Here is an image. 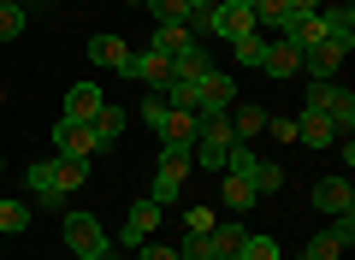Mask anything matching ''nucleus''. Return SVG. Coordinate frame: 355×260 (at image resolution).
<instances>
[{"instance_id":"obj_35","label":"nucleus","mask_w":355,"mask_h":260,"mask_svg":"<svg viewBox=\"0 0 355 260\" xmlns=\"http://www.w3.org/2000/svg\"><path fill=\"white\" fill-rule=\"evenodd\" d=\"M184 225H190V231H202V236H207V231H214L219 219H214V213H207V207H190V213H184Z\"/></svg>"},{"instance_id":"obj_10","label":"nucleus","mask_w":355,"mask_h":260,"mask_svg":"<svg viewBox=\"0 0 355 260\" xmlns=\"http://www.w3.org/2000/svg\"><path fill=\"white\" fill-rule=\"evenodd\" d=\"M314 207L331 213V219L355 213V184H349V177H320V184H314Z\"/></svg>"},{"instance_id":"obj_6","label":"nucleus","mask_w":355,"mask_h":260,"mask_svg":"<svg viewBox=\"0 0 355 260\" xmlns=\"http://www.w3.org/2000/svg\"><path fill=\"white\" fill-rule=\"evenodd\" d=\"M65 248L71 254H95V248H107V231H101V219L95 213H65Z\"/></svg>"},{"instance_id":"obj_36","label":"nucleus","mask_w":355,"mask_h":260,"mask_svg":"<svg viewBox=\"0 0 355 260\" xmlns=\"http://www.w3.org/2000/svg\"><path fill=\"white\" fill-rule=\"evenodd\" d=\"M266 137H279V142H296V119H266Z\"/></svg>"},{"instance_id":"obj_11","label":"nucleus","mask_w":355,"mask_h":260,"mask_svg":"<svg viewBox=\"0 0 355 260\" xmlns=\"http://www.w3.org/2000/svg\"><path fill=\"white\" fill-rule=\"evenodd\" d=\"M125 77H137V83H148V89H166L172 83V60H166V53H130L125 60Z\"/></svg>"},{"instance_id":"obj_2","label":"nucleus","mask_w":355,"mask_h":260,"mask_svg":"<svg viewBox=\"0 0 355 260\" xmlns=\"http://www.w3.org/2000/svg\"><path fill=\"white\" fill-rule=\"evenodd\" d=\"M190 166H196L190 148H160V166H154V201H160V207L184 196V177H190Z\"/></svg>"},{"instance_id":"obj_20","label":"nucleus","mask_w":355,"mask_h":260,"mask_svg":"<svg viewBox=\"0 0 355 260\" xmlns=\"http://www.w3.org/2000/svg\"><path fill=\"white\" fill-rule=\"evenodd\" d=\"M243 225H214V231H207V254L214 260H237V248H243Z\"/></svg>"},{"instance_id":"obj_40","label":"nucleus","mask_w":355,"mask_h":260,"mask_svg":"<svg viewBox=\"0 0 355 260\" xmlns=\"http://www.w3.org/2000/svg\"><path fill=\"white\" fill-rule=\"evenodd\" d=\"M65 260H89V254H65Z\"/></svg>"},{"instance_id":"obj_41","label":"nucleus","mask_w":355,"mask_h":260,"mask_svg":"<svg viewBox=\"0 0 355 260\" xmlns=\"http://www.w3.org/2000/svg\"><path fill=\"white\" fill-rule=\"evenodd\" d=\"M130 6H142V0H130Z\"/></svg>"},{"instance_id":"obj_7","label":"nucleus","mask_w":355,"mask_h":260,"mask_svg":"<svg viewBox=\"0 0 355 260\" xmlns=\"http://www.w3.org/2000/svg\"><path fill=\"white\" fill-rule=\"evenodd\" d=\"M53 148H60V160H95V130L89 124H71V119H60L53 124Z\"/></svg>"},{"instance_id":"obj_21","label":"nucleus","mask_w":355,"mask_h":260,"mask_svg":"<svg viewBox=\"0 0 355 260\" xmlns=\"http://www.w3.org/2000/svg\"><path fill=\"white\" fill-rule=\"evenodd\" d=\"M219 196H225V207H231V213H249L254 201H261V196H254V177H237V172L219 184Z\"/></svg>"},{"instance_id":"obj_37","label":"nucleus","mask_w":355,"mask_h":260,"mask_svg":"<svg viewBox=\"0 0 355 260\" xmlns=\"http://www.w3.org/2000/svg\"><path fill=\"white\" fill-rule=\"evenodd\" d=\"M142 260H178V248H160V243H142Z\"/></svg>"},{"instance_id":"obj_22","label":"nucleus","mask_w":355,"mask_h":260,"mask_svg":"<svg viewBox=\"0 0 355 260\" xmlns=\"http://www.w3.org/2000/svg\"><path fill=\"white\" fill-rule=\"evenodd\" d=\"M190 42H196L190 24H160V30H154V53H166V60H172V53H184Z\"/></svg>"},{"instance_id":"obj_18","label":"nucleus","mask_w":355,"mask_h":260,"mask_svg":"<svg viewBox=\"0 0 355 260\" xmlns=\"http://www.w3.org/2000/svg\"><path fill=\"white\" fill-rule=\"evenodd\" d=\"M89 60L107 65V71H125L130 48H125V36H89Z\"/></svg>"},{"instance_id":"obj_5","label":"nucleus","mask_w":355,"mask_h":260,"mask_svg":"<svg viewBox=\"0 0 355 260\" xmlns=\"http://www.w3.org/2000/svg\"><path fill=\"white\" fill-rule=\"evenodd\" d=\"M231 101H237V83H231L225 71H202L196 77V119H214V112H225Z\"/></svg>"},{"instance_id":"obj_8","label":"nucleus","mask_w":355,"mask_h":260,"mask_svg":"<svg viewBox=\"0 0 355 260\" xmlns=\"http://www.w3.org/2000/svg\"><path fill=\"white\" fill-rule=\"evenodd\" d=\"M349 243H355V219L343 213L338 225H326V231L302 248V260H343V248H349Z\"/></svg>"},{"instance_id":"obj_30","label":"nucleus","mask_w":355,"mask_h":260,"mask_svg":"<svg viewBox=\"0 0 355 260\" xmlns=\"http://www.w3.org/2000/svg\"><path fill=\"white\" fill-rule=\"evenodd\" d=\"M142 6H154L160 24H184V18H190V0H142Z\"/></svg>"},{"instance_id":"obj_3","label":"nucleus","mask_w":355,"mask_h":260,"mask_svg":"<svg viewBox=\"0 0 355 260\" xmlns=\"http://www.w3.org/2000/svg\"><path fill=\"white\" fill-rule=\"evenodd\" d=\"M231 119L225 112H214V119H202V137H196V148L190 154H202V166L207 172H225V154H231Z\"/></svg>"},{"instance_id":"obj_12","label":"nucleus","mask_w":355,"mask_h":260,"mask_svg":"<svg viewBox=\"0 0 355 260\" xmlns=\"http://www.w3.org/2000/svg\"><path fill=\"white\" fill-rule=\"evenodd\" d=\"M196 137H202L196 112H166L160 119V148H196Z\"/></svg>"},{"instance_id":"obj_19","label":"nucleus","mask_w":355,"mask_h":260,"mask_svg":"<svg viewBox=\"0 0 355 260\" xmlns=\"http://www.w3.org/2000/svg\"><path fill=\"white\" fill-rule=\"evenodd\" d=\"M338 65H343V48H338V42H320V48L302 53V71H308V77H338Z\"/></svg>"},{"instance_id":"obj_17","label":"nucleus","mask_w":355,"mask_h":260,"mask_svg":"<svg viewBox=\"0 0 355 260\" xmlns=\"http://www.w3.org/2000/svg\"><path fill=\"white\" fill-rule=\"evenodd\" d=\"M89 130H95V148H113V142L125 137V107H113V101H101V112L89 119Z\"/></svg>"},{"instance_id":"obj_42","label":"nucleus","mask_w":355,"mask_h":260,"mask_svg":"<svg viewBox=\"0 0 355 260\" xmlns=\"http://www.w3.org/2000/svg\"><path fill=\"white\" fill-rule=\"evenodd\" d=\"M0 101H6V95H0Z\"/></svg>"},{"instance_id":"obj_39","label":"nucleus","mask_w":355,"mask_h":260,"mask_svg":"<svg viewBox=\"0 0 355 260\" xmlns=\"http://www.w3.org/2000/svg\"><path fill=\"white\" fill-rule=\"evenodd\" d=\"M89 260H125V254H119V248H95Z\"/></svg>"},{"instance_id":"obj_29","label":"nucleus","mask_w":355,"mask_h":260,"mask_svg":"<svg viewBox=\"0 0 355 260\" xmlns=\"http://www.w3.org/2000/svg\"><path fill=\"white\" fill-rule=\"evenodd\" d=\"M331 101H338V83L331 77H314L308 83V112H331Z\"/></svg>"},{"instance_id":"obj_26","label":"nucleus","mask_w":355,"mask_h":260,"mask_svg":"<svg viewBox=\"0 0 355 260\" xmlns=\"http://www.w3.org/2000/svg\"><path fill=\"white\" fill-rule=\"evenodd\" d=\"M249 12H254V24H266V30H284L291 6H284V0H249Z\"/></svg>"},{"instance_id":"obj_32","label":"nucleus","mask_w":355,"mask_h":260,"mask_svg":"<svg viewBox=\"0 0 355 260\" xmlns=\"http://www.w3.org/2000/svg\"><path fill=\"white\" fill-rule=\"evenodd\" d=\"M231 53H237L243 65H261V53H266V36H237V42H231Z\"/></svg>"},{"instance_id":"obj_33","label":"nucleus","mask_w":355,"mask_h":260,"mask_svg":"<svg viewBox=\"0 0 355 260\" xmlns=\"http://www.w3.org/2000/svg\"><path fill=\"white\" fill-rule=\"evenodd\" d=\"M166 112H172V107H166V95H160V89H148V95H142V119H148V130H160Z\"/></svg>"},{"instance_id":"obj_16","label":"nucleus","mask_w":355,"mask_h":260,"mask_svg":"<svg viewBox=\"0 0 355 260\" xmlns=\"http://www.w3.org/2000/svg\"><path fill=\"white\" fill-rule=\"evenodd\" d=\"M320 24H326V42H338L343 53L355 48V12L349 6H320Z\"/></svg>"},{"instance_id":"obj_15","label":"nucleus","mask_w":355,"mask_h":260,"mask_svg":"<svg viewBox=\"0 0 355 260\" xmlns=\"http://www.w3.org/2000/svg\"><path fill=\"white\" fill-rule=\"evenodd\" d=\"M296 142H302V148H331V142H338V124H331L326 112H308L302 107V119H296Z\"/></svg>"},{"instance_id":"obj_1","label":"nucleus","mask_w":355,"mask_h":260,"mask_svg":"<svg viewBox=\"0 0 355 260\" xmlns=\"http://www.w3.org/2000/svg\"><path fill=\"white\" fill-rule=\"evenodd\" d=\"M24 177H30V189H36L42 201H60V196H71V189H83L89 160H60V154H53V160H36Z\"/></svg>"},{"instance_id":"obj_4","label":"nucleus","mask_w":355,"mask_h":260,"mask_svg":"<svg viewBox=\"0 0 355 260\" xmlns=\"http://www.w3.org/2000/svg\"><path fill=\"white\" fill-rule=\"evenodd\" d=\"M254 12H249V0H214V6H207V36H254Z\"/></svg>"},{"instance_id":"obj_31","label":"nucleus","mask_w":355,"mask_h":260,"mask_svg":"<svg viewBox=\"0 0 355 260\" xmlns=\"http://www.w3.org/2000/svg\"><path fill=\"white\" fill-rule=\"evenodd\" d=\"M326 119L338 124V130H349V124H355V95H349V89H338V101H331V112H326Z\"/></svg>"},{"instance_id":"obj_25","label":"nucleus","mask_w":355,"mask_h":260,"mask_svg":"<svg viewBox=\"0 0 355 260\" xmlns=\"http://www.w3.org/2000/svg\"><path fill=\"white\" fill-rule=\"evenodd\" d=\"M24 0H0V42H12V36H24Z\"/></svg>"},{"instance_id":"obj_23","label":"nucleus","mask_w":355,"mask_h":260,"mask_svg":"<svg viewBox=\"0 0 355 260\" xmlns=\"http://www.w3.org/2000/svg\"><path fill=\"white\" fill-rule=\"evenodd\" d=\"M202 71H214V65H207V48H202V42H190L184 53H172V77H202Z\"/></svg>"},{"instance_id":"obj_27","label":"nucleus","mask_w":355,"mask_h":260,"mask_svg":"<svg viewBox=\"0 0 355 260\" xmlns=\"http://www.w3.org/2000/svg\"><path fill=\"white\" fill-rule=\"evenodd\" d=\"M24 225H30V207H24V201H6V196H0V236H18Z\"/></svg>"},{"instance_id":"obj_34","label":"nucleus","mask_w":355,"mask_h":260,"mask_svg":"<svg viewBox=\"0 0 355 260\" xmlns=\"http://www.w3.org/2000/svg\"><path fill=\"white\" fill-rule=\"evenodd\" d=\"M279 184H284V172H279V166H266V160H261V172H254V196H272Z\"/></svg>"},{"instance_id":"obj_9","label":"nucleus","mask_w":355,"mask_h":260,"mask_svg":"<svg viewBox=\"0 0 355 260\" xmlns=\"http://www.w3.org/2000/svg\"><path fill=\"white\" fill-rule=\"evenodd\" d=\"M154 225H160V201L142 196V201H130V213H125V225H119V236H125L130 248H142V243L154 236Z\"/></svg>"},{"instance_id":"obj_24","label":"nucleus","mask_w":355,"mask_h":260,"mask_svg":"<svg viewBox=\"0 0 355 260\" xmlns=\"http://www.w3.org/2000/svg\"><path fill=\"white\" fill-rule=\"evenodd\" d=\"M261 130H266V112H261V107H237V119H231V137H237V142H254Z\"/></svg>"},{"instance_id":"obj_28","label":"nucleus","mask_w":355,"mask_h":260,"mask_svg":"<svg viewBox=\"0 0 355 260\" xmlns=\"http://www.w3.org/2000/svg\"><path fill=\"white\" fill-rule=\"evenodd\" d=\"M284 248L272 243V236H243V248H237V260H279Z\"/></svg>"},{"instance_id":"obj_38","label":"nucleus","mask_w":355,"mask_h":260,"mask_svg":"<svg viewBox=\"0 0 355 260\" xmlns=\"http://www.w3.org/2000/svg\"><path fill=\"white\" fill-rule=\"evenodd\" d=\"M284 6H291V18H302V12H320L326 0H284Z\"/></svg>"},{"instance_id":"obj_13","label":"nucleus","mask_w":355,"mask_h":260,"mask_svg":"<svg viewBox=\"0 0 355 260\" xmlns=\"http://www.w3.org/2000/svg\"><path fill=\"white\" fill-rule=\"evenodd\" d=\"M261 71L284 83V77H296V71H302V53H296L284 36H272V42H266V53H261Z\"/></svg>"},{"instance_id":"obj_14","label":"nucleus","mask_w":355,"mask_h":260,"mask_svg":"<svg viewBox=\"0 0 355 260\" xmlns=\"http://www.w3.org/2000/svg\"><path fill=\"white\" fill-rule=\"evenodd\" d=\"M101 89H95V83H71V89H65V112H60V119H71V124H89V119H95V112H101Z\"/></svg>"}]
</instances>
